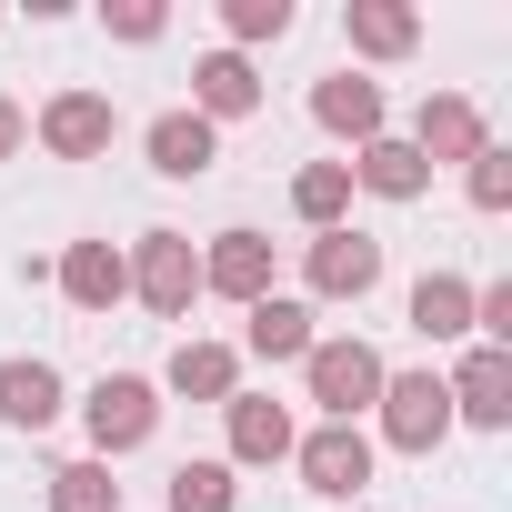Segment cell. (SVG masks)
I'll list each match as a JSON object with an SVG mask.
<instances>
[{
	"instance_id": "obj_11",
	"label": "cell",
	"mask_w": 512,
	"mask_h": 512,
	"mask_svg": "<svg viewBox=\"0 0 512 512\" xmlns=\"http://www.w3.org/2000/svg\"><path fill=\"white\" fill-rule=\"evenodd\" d=\"M191 111L221 131V121H251V111H262V71H251L241 51H201L191 61Z\"/></svg>"
},
{
	"instance_id": "obj_3",
	"label": "cell",
	"mask_w": 512,
	"mask_h": 512,
	"mask_svg": "<svg viewBox=\"0 0 512 512\" xmlns=\"http://www.w3.org/2000/svg\"><path fill=\"white\" fill-rule=\"evenodd\" d=\"M302 382H312L322 422H362V412L382 402V352H372V342H312V352H302Z\"/></svg>"
},
{
	"instance_id": "obj_2",
	"label": "cell",
	"mask_w": 512,
	"mask_h": 512,
	"mask_svg": "<svg viewBox=\"0 0 512 512\" xmlns=\"http://www.w3.org/2000/svg\"><path fill=\"white\" fill-rule=\"evenodd\" d=\"M121 272H131V292H141L161 322H181V312L201 302V251H191V231H141V241L121 251Z\"/></svg>"
},
{
	"instance_id": "obj_7",
	"label": "cell",
	"mask_w": 512,
	"mask_h": 512,
	"mask_svg": "<svg viewBox=\"0 0 512 512\" xmlns=\"http://www.w3.org/2000/svg\"><path fill=\"white\" fill-rule=\"evenodd\" d=\"M31 131H41V151H51V161H101L121 121H111V101H101V91H51Z\"/></svg>"
},
{
	"instance_id": "obj_4",
	"label": "cell",
	"mask_w": 512,
	"mask_h": 512,
	"mask_svg": "<svg viewBox=\"0 0 512 512\" xmlns=\"http://www.w3.org/2000/svg\"><path fill=\"white\" fill-rule=\"evenodd\" d=\"M292 462H302V492H322V502H362V492H372V432H362V422L302 432Z\"/></svg>"
},
{
	"instance_id": "obj_10",
	"label": "cell",
	"mask_w": 512,
	"mask_h": 512,
	"mask_svg": "<svg viewBox=\"0 0 512 512\" xmlns=\"http://www.w3.org/2000/svg\"><path fill=\"white\" fill-rule=\"evenodd\" d=\"M221 422H231V462H251V472H272V462H292V402H272V392H231L221 402Z\"/></svg>"
},
{
	"instance_id": "obj_18",
	"label": "cell",
	"mask_w": 512,
	"mask_h": 512,
	"mask_svg": "<svg viewBox=\"0 0 512 512\" xmlns=\"http://www.w3.org/2000/svg\"><path fill=\"white\" fill-rule=\"evenodd\" d=\"M241 342H251V362H302L322 332H312V302H282L272 292V302H251V332Z\"/></svg>"
},
{
	"instance_id": "obj_24",
	"label": "cell",
	"mask_w": 512,
	"mask_h": 512,
	"mask_svg": "<svg viewBox=\"0 0 512 512\" xmlns=\"http://www.w3.org/2000/svg\"><path fill=\"white\" fill-rule=\"evenodd\" d=\"M51 512H121L111 462H61V472H51Z\"/></svg>"
},
{
	"instance_id": "obj_5",
	"label": "cell",
	"mask_w": 512,
	"mask_h": 512,
	"mask_svg": "<svg viewBox=\"0 0 512 512\" xmlns=\"http://www.w3.org/2000/svg\"><path fill=\"white\" fill-rule=\"evenodd\" d=\"M382 442L392 452H432L442 432H452V392H442V372H382Z\"/></svg>"
},
{
	"instance_id": "obj_20",
	"label": "cell",
	"mask_w": 512,
	"mask_h": 512,
	"mask_svg": "<svg viewBox=\"0 0 512 512\" xmlns=\"http://www.w3.org/2000/svg\"><path fill=\"white\" fill-rule=\"evenodd\" d=\"M412 332L422 342H462L472 332V282L462 272H422L412 282Z\"/></svg>"
},
{
	"instance_id": "obj_6",
	"label": "cell",
	"mask_w": 512,
	"mask_h": 512,
	"mask_svg": "<svg viewBox=\"0 0 512 512\" xmlns=\"http://www.w3.org/2000/svg\"><path fill=\"white\" fill-rule=\"evenodd\" d=\"M302 282L322 292V302H362L372 282H382V241L372 231H312V251H302Z\"/></svg>"
},
{
	"instance_id": "obj_13",
	"label": "cell",
	"mask_w": 512,
	"mask_h": 512,
	"mask_svg": "<svg viewBox=\"0 0 512 512\" xmlns=\"http://www.w3.org/2000/svg\"><path fill=\"white\" fill-rule=\"evenodd\" d=\"M312 121L332 131V141H382V81H362V71H332V81H312Z\"/></svg>"
},
{
	"instance_id": "obj_17",
	"label": "cell",
	"mask_w": 512,
	"mask_h": 512,
	"mask_svg": "<svg viewBox=\"0 0 512 512\" xmlns=\"http://www.w3.org/2000/svg\"><path fill=\"white\" fill-rule=\"evenodd\" d=\"M0 422L11 432H51L61 422V372L51 362H0Z\"/></svg>"
},
{
	"instance_id": "obj_22",
	"label": "cell",
	"mask_w": 512,
	"mask_h": 512,
	"mask_svg": "<svg viewBox=\"0 0 512 512\" xmlns=\"http://www.w3.org/2000/svg\"><path fill=\"white\" fill-rule=\"evenodd\" d=\"M292 211H302L312 231H342V211H352V161H312V171H292Z\"/></svg>"
},
{
	"instance_id": "obj_19",
	"label": "cell",
	"mask_w": 512,
	"mask_h": 512,
	"mask_svg": "<svg viewBox=\"0 0 512 512\" xmlns=\"http://www.w3.org/2000/svg\"><path fill=\"white\" fill-rule=\"evenodd\" d=\"M342 31H352V51H362V61H402V51L422 41V11H402V0H352Z\"/></svg>"
},
{
	"instance_id": "obj_23",
	"label": "cell",
	"mask_w": 512,
	"mask_h": 512,
	"mask_svg": "<svg viewBox=\"0 0 512 512\" xmlns=\"http://www.w3.org/2000/svg\"><path fill=\"white\" fill-rule=\"evenodd\" d=\"M161 502H171V512H231V502H241V482H231V462H181Z\"/></svg>"
},
{
	"instance_id": "obj_28",
	"label": "cell",
	"mask_w": 512,
	"mask_h": 512,
	"mask_svg": "<svg viewBox=\"0 0 512 512\" xmlns=\"http://www.w3.org/2000/svg\"><path fill=\"white\" fill-rule=\"evenodd\" d=\"M21 141H31V111H21V101H11V91H0V161H11V151H21Z\"/></svg>"
},
{
	"instance_id": "obj_1",
	"label": "cell",
	"mask_w": 512,
	"mask_h": 512,
	"mask_svg": "<svg viewBox=\"0 0 512 512\" xmlns=\"http://www.w3.org/2000/svg\"><path fill=\"white\" fill-rule=\"evenodd\" d=\"M81 422H91V462H121V452H141V442L161 432V382H141V372H101L91 402H81Z\"/></svg>"
},
{
	"instance_id": "obj_27",
	"label": "cell",
	"mask_w": 512,
	"mask_h": 512,
	"mask_svg": "<svg viewBox=\"0 0 512 512\" xmlns=\"http://www.w3.org/2000/svg\"><path fill=\"white\" fill-rule=\"evenodd\" d=\"M101 31H111V41H161L171 11H161V0H101Z\"/></svg>"
},
{
	"instance_id": "obj_16",
	"label": "cell",
	"mask_w": 512,
	"mask_h": 512,
	"mask_svg": "<svg viewBox=\"0 0 512 512\" xmlns=\"http://www.w3.org/2000/svg\"><path fill=\"white\" fill-rule=\"evenodd\" d=\"M61 292H71L81 312H111V302H131V272H121L111 241H71V251H61Z\"/></svg>"
},
{
	"instance_id": "obj_12",
	"label": "cell",
	"mask_w": 512,
	"mask_h": 512,
	"mask_svg": "<svg viewBox=\"0 0 512 512\" xmlns=\"http://www.w3.org/2000/svg\"><path fill=\"white\" fill-rule=\"evenodd\" d=\"M442 392H452V422L502 432V422H512V352H462V372H452Z\"/></svg>"
},
{
	"instance_id": "obj_9",
	"label": "cell",
	"mask_w": 512,
	"mask_h": 512,
	"mask_svg": "<svg viewBox=\"0 0 512 512\" xmlns=\"http://www.w3.org/2000/svg\"><path fill=\"white\" fill-rule=\"evenodd\" d=\"M492 131H482V111H472V91H422V111H412V151H422V171H442V161H472Z\"/></svg>"
},
{
	"instance_id": "obj_14",
	"label": "cell",
	"mask_w": 512,
	"mask_h": 512,
	"mask_svg": "<svg viewBox=\"0 0 512 512\" xmlns=\"http://www.w3.org/2000/svg\"><path fill=\"white\" fill-rule=\"evenodd\" d=\"M141 151H151V171H161V181H201V171L221 161V131H211L201 111H161V121L141 131Z\"/></svg>"
},
{
	"instance_id": "obj_8",
	"label": "cell",
	"mask_w": 512,
	"mask_h": 512,
	"mask_svg": "<svg viewBox=\"0 0 512 512\" xmlns=\"http://www.w3.org/2000/svg\"><path fill=\"white\" fill-rule=\"evenodd\" d=\"M201 292H221V302H272V241L262 231H211V251H201Z\"/></svg>"
},
{
	"instance_id": "obj_25",
	"label": "cell",
	"mask_w": 512,
	"mask_h": 512,
	"mask_svg": "<svg viewBox=\"0 0 512 512\" xmlns=\"http://www.w3.org/2000/svg\"><path fill=\"white\" fill-rule=\"evenodd\" d=\"M221 31H231V51L251 61V41H282V31H292V0H221Z\"/></svg>"
},
{
	"instance_id": "obj_26",
	"label": "cell",
	"mask_w": 512,
	"mask_h": 512,
	"mask_svg": "<svg viewBox=\"0 0 512 512\" xmlns=\"http://www.w3.org/2000/svg\"><path fill=\"white\" fill-rule=\"evenodd\" d=\"M462 191H472V211H512V151L482 141V151L462 161Z\"/></svg>"
},
{
	"instance_id": "obj_15",
	"label": "cell",
	"mask_w": 512,
	"mask_h": 512,
	"mask_svg": "<svg viewBox=\"0 0 512 512\" xmlns=\"http://www.w3.org/2000/svg\"><path fill=\"white\" fill-rule=\"evenodd\" d=\"M352 191H372V201H422V191H432V171H422V151H412V141H392V131H382V141H362V151H352Z\"/></svg>"
},
{
	"instance_id": "obj_21",
	"label": "cell",
	"mask_w": 512,
	"mask_h": 512,
	"mask_svg": "<svg viewBox=\"0 0 512 512\" xmlns=\"http://www.w3.org/2000/svg\"><path fill=\"white\" fill-rule=\"evenodd\" d=\"M171 392L181 402H231L241 392V352L231 342H181L171 352Z\"/></svg>"
}]
</instances>
